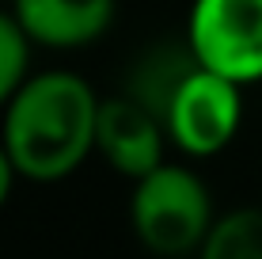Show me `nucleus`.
<instances>
[{"label":"nucleus","instance_id":"20e7f679","mask_svg":"<svg viewBox=\"0 0 262 259\" xmlns=\"http://www.w3.org/2000/svg\"><path fill=\"white\" fill-rule=\"evenodd\" d=\"M239 114L243 99L236 80L198 69L167 111V137L186 156H216L221 149L232 145L239 130Z\"/></svg>","mask_w":262,"mask_h":259},{"label":"nucleus","instance_id":"423d86ee","mask_svg":"<svg viewBox=\"0 0 262 259\" xmlns=\"http://www.w3.org/2000/svg\"><path fill=\"white\" fill-rule=\"evenodd\" d=\"M23 34L50 50L88 46L114 23V0H12Z\"/></svg>","mask_w":262,"mask_h":259},{"label":"nucleus","instance_id":"1a4fd4ad","mask_svg":"<svg viewBox=\"0 0 262 259\" xmlns=\"http://www.w3.org/2000/svg\"><path fill=\"white\" fill-rule=\"evenodd\" d=\"M27 57H31V38H27L23 27L15 23V15L0 12V111H4V107L12 103V95L23 88Z\"/></svg>","mask_w":262,"mask_h":259},{"label":"nucleus","instance_id":"f257e3e1","mask_svg":"<svg viewBox=\"0 0 262 259\" xmlns=\"http://www.w3.org/2000/svg\"><path fill=\"white\" fill-rule=\"evenodd\" d=\"M99 95L69 69L27 76L4 107V141L15 172L34 183L72 175L95 149Z\"/></svg>","mask_w":262,"mask_h":259},{"label":"nucleus","instance_id":"39448f33","mask_svg":"<svg viewBox=\"0 0 262 259\" xmlns=\"http://www.w3.org/2000/svg\"><path fill=\"white\" fill-rule=\"evenodd\" d=\"M164 122L152 111H144L129 95L99 99V122H95V149L106 156V164L125 180H144L164 164Z\"/></svg>","mask_w":262,"mask_h":259},{"label":"nucleus","instance_id":"6e6552de","mask_svg":"<svg viewBox=\"0 0 262 259\" xmlns=\"http://www.w3.org/2000/svg\"><path fill=\"white\" fill-rule=\"evenodd\" d=\"M202 259H262V210L247 206L213 225Z\"/></svg>","mask_w":262,"mask_h":259},{"label":"nucleus","instance_id":"9d476101","mask_svg":"<svg viewBox=\"0 0 262 259\" xmlns=\"http://www.w3.org/2000/svg\"><path fill=\"white\" fill-rule=\"evenodd\" d=\"M15 164H12V156H8V149H4V141H0V206L8 202V194H12V183H15Z\"/></svg>","mask_w":262,"mask_h":259},{"label":"nucleus","instance_id":"7ed1b4c3","mask_svg":"<svg viewBox=\"0 0 262 259\" xmlns=\"http://www.w3.org/2000/svg\"><path fill=\"white\" fill-rule=\"evenodd\" d=\"M186 42L209 73L262 80V0H194Z\"/></svg>","mask_w":262,"mask_h":259},{"label":"nucleus","instance_id":"0eeeda50","mask_svg":"<svg viewBox=\"0 0 262 259\" xmlns=\"http://www.w3.org/2000/svg\"><path fill=\"white\" fill-rule=\"evenodd\" d=\"M202 61L190 50V42H160V46L144 50L129 69L125 80V95L137 99L144 111H152L167 130V111L175 103V95L183 92V84L190 80Z\"/></svg>","mask_w":262,"mask_h":259},{"label":"nucleus","instance_id":"f03ea898","mask_svg":"<svg viewBox=\"0 0 262 259\" xmlns=\"http://www.w3.org/2000/svg\"><path fill=\"white\" fill-rule=\"evenodd\" d=\"M133 233L156 255H186L213 233V202L205 183L183 164H160L133 183Z\"/></svg>","mask_w":262,"mask_h":259}]
</instances>
